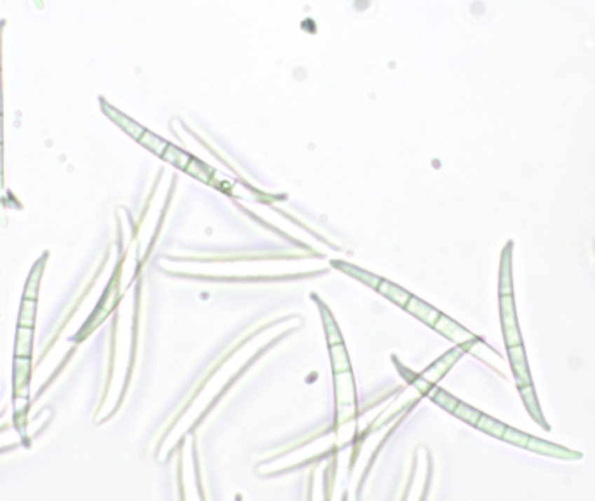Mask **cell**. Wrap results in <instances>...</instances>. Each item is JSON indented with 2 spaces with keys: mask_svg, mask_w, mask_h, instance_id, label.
Masks as SVG:
<instances>
[{
  "mask_svg": "<svg viewBox=\"0 0 595 501\" xmlns=\"http://www.w3.org/2000/svg\"><path fill=\"white\" fill-rule=\"evenodd\" d=\"M0 114H2V89H0Z\"/></svg>",
  "mask_w": 595,
  "mask_h": 501,
  "instance_id": "18",
  "label": "cell"
},
{
  "mask_svg": "<svg viewBox=\"0 0 595 501\" xmlns=\"http://www.w3.org/2000/svg\"><path fill=\"white\" fill-rule=\"evenodd\" d=\"M519 392H521V397L522 401H524L526 409H528V413L531 414L533 420L536 421L538 425H542L543 428L548 432L550 430V425L545 421V416H543V411L542 407H540L538 399H536L535 394V388H533V385H526V387H517Z\"/></svg>",
  "mask_w": 595,
  "mask_h": 501,
  "instance_id": "8",
  "label": "cell"
},
{
  "mask_svg": "<svg viewBox=\"0 0 595 501\" xmlns=\"http://www.w3.org/2000/svg\"><path fill=\"white\" fill-rule=\"evenodd\" d=\"M336 378V402H338V418L345 413V407H355V385L348 371L334 373Z\"/></svg>",
  "mask_w": 595,
  "mask_h": 501,
  "instance_id": "5",
  "label": "cell"
},
{
  "mask_svg": "<svg viewBox=\"0 0 595 501\" xmlns=\"http://www.w3.org/2000/svg\"><path fill=\"white\" fill-rule=\"evenodd\" d=\"M32 357H14L13 388L14 397H30Z\"/></svg>",
  "mask_w": 595,
  "mask_h": 501,
  "instance_id": "4",
  "label": "cell"
},
{
  "mask_svg": "<svg viewBox=\"0 0 595 501\" xmlns=\"http://www.w3.org/2000/svg\"><path fill=\"white\" fill-rule=\"evenodd\" d=\"M4 169V153H2V143H0V174H2Z\"/></svg>",
  "mask_w": 595,
  "mask_h": 501,
  "instance_id": "15",
  "label": "cell"
},
{
  "mask_svg": "<svg viewBox=\"0 0 595 501\" xmlns=\"http://www.w3.org/2000/svg\"><path fill=\"white\" fill-rule=\"evenodd\" d=\"M101 104H103L104 114H107L108 117H110L111 121H114L115 124L118 125V128L124 129V131L128 132L129 136H132V138H135V139L142 138V135H143V132H145V129H143L142 125L136 124L135 121H131V118L125 117V115H122L121 111H117L114 107H110V104L104 103V101H101Z\"/></svg>",
  "mask_w": 595,
  "mask_h": 501,
  "instance_id": "9",
  "label": "cell"
},
{
  "mask_svg": "<svg viewBox=\"0 0 595 501\" xmlns=\"http://www.w3.org/2000/svg\"><path fill=\"white\" fill-rule=\"evenodd\" d=\"M138 142L142 143V145L145 146V149L151 150V151H153V153H157V155H162V153H164L165 146H167V143H165L164 139H160V138H158V136L151 135L150 131H145V132H143L142 138H139Z\"/></svg>",
  "mask_w": 595,
  "mask_h": 501,
  "instance_id": "14",
  "label": "cell"
},
{
  "mask_svg": "<svg viewBox=\"0 0 595 501\" xmlns=\"http://www.w3.org/2000/svg\"><path fill=\"white\" fill-rule=\"evenodd\" d=\"M2 197H4V178L2 174H0V200H2Z\"/></svg>",
  "mask_w": 595,
  "mask_h": 501,
  "instance_id": "16",
  "label": "cell"
},
{
  "mask_svg": "<svg viewBox=\"0 0 595 501\" xmlns=\"http://www.w3.org/2000/svg\"><path fill=\"white\" fill-rule=\"evenodd\" d=\"M333 265L336 266V268L343 270L345 273H350L353 279L360 280V282H364V284H369L373 289H376L378 293L383 294V296H387L388 300L397 303V305L406 306L407 300L411 298V294L407 293V291H404L402 287L395 286V284L388 282V280H385V279H380V277L373 275V273L366 272V270H360V268H357V266H352V265H348V263H343V261H333Z\"/></svg>",
  "mask_w": 595,
  "mask_h": 501,
  "instance_id": "2",
  "label": "cell"
},
{
  "mask_svg": "<svg viewBox=\"0 0 595 501\" xmlns=\"http://www.w3.org/2000/svg\"><path fill=\"white\" fill-rule=\"evenodd\" d=\"M500 315H501V329H503L505 347H519L522 343L521 331H519L517 312H515V298L514 293H500Z\"/></svg>",
  "mask_w": 595,
  "mask_h": 501,
  "instance_id": "3",
  "label": "cell"
},
{
  "mask_svg": "<svg viewBox=\"0 0 595 501\" xmlns=\"http://www.w3.org/2000/svg\"><path fill=\"white\" fill-rule=\"evenodd\" d=\"M35 322H37V300L23 298L20 306V315H18V326L35 327Z\"/></svg>",
  "mask_w": 595,
  "mask_h": 501,
  "instance_id": "12",
  "label": "cell"
},
{
  "mask_svg": "<svg viewBox=\"0 0 595 501\" xmlns=\"http://www.w3.org/2000/svg\"><path fill=\"white\" fill-rule=\"evenodd\" d=\"M2 114H0V143H2Z\"/></svg>",
  "mask_w": 595,
  "mask_h": 501,
  "instance_id": "17",
  "label": "cell"
},
{
  "mask_svg": "<svg viewBox=\"0 0 595 501\" xmlns=\"http://www.w3.org/2000/svg\"><path fill=\"white\" fill-rule=\"evenodd\" d=\"M507 352H508V359H510L512 371H514L515 381H517V387L533 385L531 373H529V367H528V359H526L524 345L507 348Z\"/></svg>",
  "mask_w": 595,
  "mask_h": 501,
  "instance_id": "6",
  "label": "cell"
},
{
  "mask_svg": "<svg viewBox=\"0 0 595 501\" xmlns=\"http://www.w3.org/2000/svg\"><path fill=\"white\" fill-rule=\"evenodd\" d=\"M49 258V252H46L42 258H39L37 261H35L34 268L30 270V275H28L27 284H25V291H23V298H32V300H37L39 293H41V282H42V275H44V268H46V261H48Z\"/></svg>",
  "mask_w": 595,
  "mask_h": 501,
  "instance_id": "7",
  "label": "cell"
},
{
  "mask_svg": "<svg viewBox=\"0 0 595 501\" xmlns=\"http://www.w3.org/2000/svg\"><path fill=\"white\" fill-rule=\"evenodd\" d=\"M501 441L508 442V444L517 446V448L529 449V451H533V453L545 454V456H550V458H557V460L576 461V460H582V458H583L582 453L573 451V449L564 448V446L554 444V442L536 439V437H533V435H528V434H524V432L517 430V428L508 427V425H507V428H505L503 435H501Z\"/></svg>",
  "mask_w": 595,
  "mask_h": 501,
  "instance_id": "1",
  "label": "cell"
},
{
  "mask_svg": "<svg viewBox=\"0 0 595 501\" xmlns=\"http://www.w3.org/2000/svg\"><path fill=\"white\" fill-rule=\"evenodd\" d=\"M34 327L18 326L14 338V357H32L34 353Z\"/></svg>",
  "mask_w": 595,
  "mask_h": 501,
  "instance_id": "11",
  "label": "cell"
},
{
  "mask_svg": "<svg viewBox=\"0 0 595 501\" xmlns=\"http://www.w3.org/2000/svg\"><path fill=\"white\" fill-rule=\"evenodd\" d=\"M329 353H331V360H333L334 373H343V371H350L348 353H347V350H345L343 343L331 345Z\"/></svg>",
  "mask_w": 595,
  "mask_h": 501,
  "instance_id": "13",
  "label": "cell"
},
{
  "mask_svg": "<svg viewBox=\"0 0 595 501\" xmlns=\"http://www.w3.org/2000/svg\"><path fill=\"white\" fill-rule=\"evenodd\" d=\"M404 308H406L407 312L413 313L414 317H418V319H420L421 322H425V324H427V326H430V327H432V324H434V320L437 319V315H439V310L437 308H434V306L427 305V303L421 301V300H418V298H414V296H411L409 300H407L406 306H404Z\"/></svg>",
  "mask_w": 595,
  "mask_h": 501,
  "instance_id": "10",
  "label": "cell"
}]
</instances>
